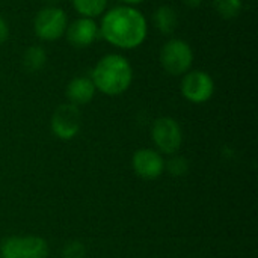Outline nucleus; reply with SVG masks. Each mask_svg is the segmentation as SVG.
<instances>
[{"label":"nucleus","instance_id":"obj_1","mask_svg":"<svg viewBox=\"0 0 258 258\" xmlns=\"http://www.w3.org/2000/svg\"><path fill=\"white\" fill-rule=\"evenodd\" d=\"M100 36L109 44L121 50H133L139 47L148 33L147 18L135 6H115L103 14Z\"/></svg>","mask_w":258,"mask_h":258},{"label":"nucleus","instance_id":"obj_2","mask_svg":"<svg viewBox=\"0 0 258 258\" xmlns=\"http://www.w3.org/2000/svg\"><path fill=\"white\" fill-rule=\"evenodd\" d=\"M91 80L97 91L116 97L124 94L133 82V68L128 59L118 53L103 56L91 73Z\"/></svg>","mask_w":258,"mask_h":258},{"label":"nucleus","instance_id":"obj_3","mask_svg":"<svg viewBox=\"0 0 258 258\" xmlns=\"http://www.w3.org/2000/svg\"><path fill=\"white\" fill-rule=\"evenodd\" d=\"M160 63L171 76H184L194 63V50L184 39L171 38L160 50Z\"/></svg>","mask_w":258,"mask_h":258},{"label":"nucleus","instance_id":"obj_4","mask_svg":"<svg viewBox=\"0 0 258 258\" xmlns=\"http://www.w3.org/2000/svg\"><path fill=\"white\" fill-rule=\"evenodd\" d=\"M151 139L162 156H174L183 145V128L177 119L160 116L151 125Z\"/></svg>","mask_w":258,"mask_h":258},{"label":"nucleus","instance_id":"obj_5","mask_svg":"<svg viewBox=\"0 0 258 258\" xmlns=\"http://www.w3.org/2000/svg\"><path fill=\"white\" fill-rule=\"evenodd\" d=\"M50 248L39 236H11L0 243V258H48Z\"/></svg>","mask_w":258,"mask_h":258},{"label":"nucleus","instance_id":"obj_6","mask_svg":"<svg viewBox=\"0 0 258 258\" xmlns=\"http://www.w3.org/2000/svg\"><path fill=\"white\" fill-rule=\"evenodd\" d=\"M68 17L63 9L57 6L42 8L33 18L35 35L42 41H57L65 35Z\"/></svg>","mask_w":258,"mask_h":258},{"label":"nucleus","instance_id":"obj_7","mask_svg":"<svg viewBox=\"0 0 258 258\" xmlns=\"http://www.w3.org/2000/svg\"><path fill=\"white\" fill-rule=\"evenodd\" d=\"M180 91L187 101L194 104H204L215 94V82L209 73L203 70H190L183 76Z\"/></svg>","mask_w":258,"mask_h":258},{"label":"nucleus","instance_id":"obj_8","mask_svg":"<svg viewBox=\"0 0 258 258\" xmlns=\"http://www.w3.org/2000/svg\"><path fill=\"white\" fill-rule=\"evenodd\" d=\"M51 133L60 141H73L82 128L80 109L71 103H63L56 107L50 119Z\"/></svg>","mask_w":258,"mask_h":258},{"label":"nucleus","instance_id":"obj_9","mask_svg":"<svg viewBox=\"0 0 258 258\" xmlns=\"http://www.w3.org/2000/svg\"><path fill=\"white\" fill-rule=\"evenodd\" d=\"M132 168L142 180H157L165 172V159L154 148H141L132 156Z\"/></svg>","mask_w":258,"mask_h":258},{"label":"nucleus","instance_id":"obj_10","mask_svg":"<svg viewBox=\"0 0 258 258\" xmlns=\"http://www.w3.org/2000/svg\"><path fill=\"white\" fill-rule=\"evenodd\" d=\"M65 36L73 47L85 48L92 45L100 38V27L94 18L80 17L73 23H68Z\"/></svg>","mask_w":258,"mask_h":258},{"label":"nucleus","instance_id":"obj_11","mask_svg":"<svg viewBox=\"0 0 258 258\" xmlns=\"http://www.w3.org/2000/svg\"><path fill=\"white\" fill-rule=\"evenodd\" d=\"M95 92H97V89H95L91 77H88V76H77V77L71 79L65 89L68 103H71L77 107L91 103Z\"/></svg>","mask_w":258,"mask_h":258},{"label":"nucleus","instance_id":"obj_12","mask_svg":"<svg viewBox=\"0 0 258 258\" xmlns=\"http://www.w3.org/2000/svg\"><path fill=\"white\" fill-rule=\"evenodd\" d=\"M153 23L154 27L165 36L172 35L177 30L178 26V14L175 11V8L169 6V5H162L154 11L153 15Z\"/></svg>","mask_w":258,"mask_h":258},{"label":"nucleus","instance_id":"obj_13","mask_svg":"<svg viewBox=\"0 0 258 258\" xmlns=\"http://www.w3.org/2000/svg\"><path fill=\"white\" fill-rule=\"evenodd\" d=\"M47 63V51L41 45L29 47L23 54V67L29 73L41 71Z\"/></svg>","mask_w":258,"mask_h":258},{"label":"nucleus","instance_id":"obj_14","mask_svg":"<svg viewBox=\"0 0 258 258\" xmlns=\"http://www.w3.org/2000/svg\"><path fill=\"white\" fill-rule=\"evenodd\" d=\"M73 8L80 14V17L95 18L106 12L107 0H70Z\"/></svg>","mask_w":258,"mask_h":258},{"label":"nucleus","instance_id":"obj_15","mask_svg":"<svg viewBox=\"0 0 258 258\" xmlns=\"http://www.w3.org/2000/svg\"><path fill=\"white\" fill-rule=\"evenodd\" d=\"M213 8L224 20H233L239 17L243 8L242 0H213Z\"/></svg>","mask_w":258,"mask_h":258},{"label":"nucleus","instance_id":"obj_16","mask_svg":"<svg viewBox=\"0 0 258 258\" xmlns=\"http://www.w3.org/2000/svg\"><path fill=\"white\" fill-rule=\"evenodd\" d=\"M165 171H168L172 177H183L189 171V163L184 157L174 154V157L165 160Z\"/></svg>","mask_w":258,"mask_h":258},{"label":"nucleus","instance_id":"obj_17","mask_svg":"<svg viewBox=\"0 0 258 258\" xmlns=\"http://www.w3.org/2000/svg\"><path fill=\"white\" fill-rule=\"evenodd\" d=\"M86 257V246L79 242V240H73L68 242L63 249H62V258H85Z\"/></svg>","mask_w":258,"mask_h":258},{"label":"nucleus","instance_id":"obj_18","mask_svg":"<svg viewBox=\"0 0 258 258\" xmlns=\"http://www.w3.org/2000/svg\"><path fill=\"white\" fill-rule=\"evenodd\" d=\"M9 38V26L8 21L0 15V45L5 44Z\"/></svg>","mask_w":258,"mask_h":258},{"label":"nucleus","instance_id":"obj_19","mask_svg":"<svg viewBox=\"0 0 258 258\" xmlns=\"http://www.w3.org/2000/svg\"><path fill=\"white\" fill-rule=\"evenodd\" d=\"M203 2H204V0H183V3H184L186 6H189V8H198V6L203 5Z\"/></svg>","mask_w":258,"mask_h":258},{"label":"nucleus","instance_id":"obj_20","mask_svg":"<svg viewBox=\"0 0 258 258\" xmlns=\"http://www.w3.org/2000/svg\"><path fill=\"white\" fill-rule=\"evenodd\" d=\"M121 2H124L127 6H135V5H141V3H144L145 0H121Z\"/></svg>","mask_w":258,"mask_h":258},{"label":"nucleus","instance_id":"obj_21","mask_svg":"<svg viewBox=\"0 0 258 258\" xmlns=\"http://www.w3.org/2000/svg\"><path fill=\"white\" fill-rule=\"evenodd\" d=\"M44 3H47V6H56L57 3H60L62 0H42Z\"/></svg>","mask_w":258,"mask_h":258}]
</instances>
